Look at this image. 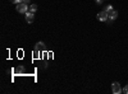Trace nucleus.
Returning a JSON list of instances; mask_svg holds the SVG:
<instances>
[{
  "label": "nucleus",
  "instance_id": "nucleus-1",
  "mask_svg": "<svg viewBox=\"0 0 128 94\" xmlns=\"http://www.w3.org/2000/svg\"><path fill=\"white\" fill-rule=\"evenodd\" d=\"M16 9H17V12L18 13H22V14H26L27 12H28V5L27 4H24V3H19V4H17V6H16Z\"/></svg>",
  "mask_w": 128,
  "mask_h": 94
},
{
  "label": "nucleus",
  "instance_id": "nucleus-2",
  "mask_svg": "<svg viewBox=\"0 0 128 94\" xmlns=\"http://www.w3.org/2000/svg\"><path fill=\"white\" fill-rule=\"evenodd\" d=\"M112 92L114 94H120L123 92V88L120 87V84H119L118 81H114L113 84H112Z\"/></svg>",
  "mask_w": 128,
  "mask_h": 94
},
{
  "label": "nucleus",
  "instance_id": "nucleus-3",
  "mask_svg": "<svg viewBox=\"0 0 128 94\" xmlns=\"http://www.w3.org/2000/svg\"><path fill=\"white\" fill-rule=\"evenodd\" d=\"M96 18H98V20H100V22H106V20L109 19V14L106 13L105 10H101L100 13H98Z\"/></svg>",
  "mask_w": 128,
  "mask_h": 94
},
{
  "label": "nucleus",
  "instance_id": "nucleus-4",
  "mask_svg": "<svg viewBox=\"0 0 128 94\" xmlns=\"http://www.w3.org/2000/svg\"><path fill=\"white\" fill-rule=\"evenodd\" d=\"M116 18H118V12H116V10L114 9V10H112V12L109 13V19L108 20H106V22H108L109 24L113 22V20H115Z\"/></svg>",
  "mask_w": 128,
  "mask_h": 94
},
{
  "label": "nucleus",
  "instance_id": "nucleus-5",
  "mask_svg": "<svg viewBox=\"0 0 128 94\" xmlns=\"http://www.w3.org/2000/svg\"><path fill=\"white\" fill-rule=\"evenodd\" d=\"M34 20H35V15H34V13L27 12V13H26V22H27L28 24H31V23H34Z\"/></svg>",
  "mask_w": 128,
  "mask_h": 94
},
{
  "label": "nucleus",
  "instance_id": "nucleus-6",
  "mask_svg": "<svg viewBox=\"0 0 128 94\" xmlns=\"http://www.w3.org/2000/svg\"><path fill=\"white\" fill-rule=\"evenodd\" d=\"M14 72H16V74H23V72H24V67L23 66H18V67L14 69Z\"/></svg>",
  "mask_w": 128,
  "mask_h": 94
},
{
  "label": "nucleus",
  "instance_id": "nucleus-7",
  "mask_svg": "<svg viewBox=\"0 0 128 94\" xmlns=\"http://www.w3.org/2000/svg\"><path fill=\"white\" fill-rule=\"evenodd\" d=\"M36 10H37V5L36 4H32V5H30V9H28V12H31V13H36Z\"/></svg>",
  "mask_w": 128,
  "mask_h": 94
},
{
  "label": "nucleus",
  "instance_id": "nucleus-8",
  "mask_svg": "<svg viewBox=\"0 0 128 94\" xmlns=\"http://www.w3.org/2000/svg\"><path fill=\"white\" fill-rule=\"evenodd\" d=\"M35 48H37V50H41V48H45V43L42 42V41H38V42L36 43V47Z\"/></svg>",
  "mask_w": 128,
  "mask_h": 94
},
{
  "label": "nucleus",
  "instance_id": "nucleus-9",
  "mask_svg": "<svg viewBox=\"0 0 128 94\" xmlns=\"http://www.w3.org/2000/svg\"><path fill=\"white\" fill-rule=\"evenodd\" d=\"M104 10H105V12L109 14V13L112 12V10H114V9H113V6H112V5H106V6L104 8Z\"/></svg>",
  "mask_w": 128,
  "mask_h": 94
},
{
  "label": "nucleus",
  "instance_id": "nucleus-10",
  "mask_svg": "<svg viewBox=\"0 0 128 94\" xmlns=\"http://www.w3.org/2000/svg\"><path fill=\"white\" fill-rule=\"evenodd\" d=\"M38 56H40V50L35 48V51H34V57H35V59H37Z\"/></svg>",
  "mask_w": 128,
  "mask_h": 94
},
{
  "label": "nucleus",
  "instance_id": "nucleus-11",
  "mask_svg": "<svg viewBox=\"0 0 128 94\" xmlns=\"http://www.w3.org/2000/svg\"><path fill=\"white\" fill-rule=\"evenodd\" d=\"M10 3H13V4H19V3H22V0H10Z\"/></svg>",
  "mask_w": 128,
  "mask_h": 94
},
{
  "label": "nucleus",
  "instance_id": "nucleus-12",
  "mask_svg": "<svg viewBox=\"0 0 128 94\" xmlns=\"http://www.w3.org/2000/svg\"><path fill=\"white\" fill-rule=\"evenodd\" d=\"M123 93L128 94V84H127V85H124V88H123Z\"/></svg>",
  "mask_w": 128,
  "mask_h": 94
},
{
  "label": "nucleus",
  "instance_id": "nucleus-13",
  "mask_svg": "<svg viewBox=\"0 0 128 94\" xmlns=\"http://www.w3.org/2000/svg\"><path fill=\"white\" fill-rule=\"evenodd\" d=\"M95 1H96V4H98V5H100V4H102L104 0H95Z\"/></svg>",
  "mask_w": 128,
  "mask_h": 94
},
{
  "label": "nucleus",
  "instance_id": "nucleus-14",
  "mask_svg": "<svg viewBox=\"0 0 128 94\" xmlns=\"http://www.w3.org/2000/svg\"><path fill=\"white\" fill-rule=\"evenodd\" d=\"M22 3H24V4L28 5V4H30V0H22Z\"/></svg>",
  "mask_w": 128,
  "mask_h": 94
}]
</instances>
